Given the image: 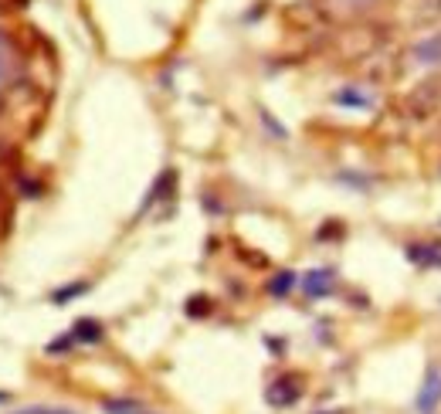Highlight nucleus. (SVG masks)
I'll list each match as a JSON object with an SVG mask.
<instances>
[{
	"label": "nucleus",
	"instance_id": "10",
	"mask_svg": "<svg viewBox=\"0 0 441 414\" xmlns=\"http://www.w3.org/2000/svg\"><path fill=\"white\" fill-rule=\"evenodd\" d=\"M292 285H295V272H275L269 282V296L271 299H286L288 292H292Z\"/></svg>",
	"mask_w": 441,
	"mask_h": 414
},
{
	"label": "nucleus",
	"instance_id": "5",
	"mask_svg": "<svg viewBox=\"0 0 441 414\" xmlns=\"http://www.w3.org/2000/svg\"><path fill=\"white\" fill-rule=\"evenodd\" d=\"M333 282H336V272L333 269H312L302 282V289H306L309 299H323L333 292Z\"/></svg>",
	"mask_w": 441,
	"mask_h": 414
},
{
	"label": "nucleus",
	"instance_id": "6",
	"mask_svg": "<svg viewBox=\"0 0 441 414\" xmlns=\"http://www.w3.org/2000/svg\"><path fill=\"white\" fill-rule=\"evenodd\" d=\"M407 258L424 269H441V241H428V245L414 241V245H407Z\"/></svg>",
	"mask_w": 441,
	"mask_h": 414
},
{
	"label": "nucleus",
	"instance_id": "17",
	"mask_svg": "<svg viewBox=\"0 0 441 414\" xmlns=\"http://www.w3.org/2000/svg\"><path fill=\"white\" fill-rule=\"evenodd\" d=\"M14 414H72V411H65V408H24V411Z\"/></svg>",
	"mask_w": 441,
	"mask_h": 414
},
{
	"label": "nucleus",
	"instance_id": "8",
	"mask_svg": "<svg viewBox=\"0 0 441 414\" xmlns=\"http://www.w3.org/2000/svg\"><path fill=\"white\" fill-rule=\"evenodd\" d=\"M102 411H106V414H153L146 404H139V401H126V397L102 401Z\"/></svg>",
	"mask_w": 441,
	"mask_h": 414
},
{
	"label": "nucleus",
	"instance_id": "9",
	"mask_svg": "<svg viewBox=\"0 0 441 414\" xmlns=\"http://www.w3.org/2000/svg\"><path fill=\"white\" fill-rule=\"evenodd\" d=\"M72 336H75V343H98L102 339V323L98 319H78Z\"/></svg>",
	"mask_w": 441,
	"mask_h": 414
},
{
	"label": "nucleus",
	"instance_id": "3",
	"mask_svg": "<svg viewBox=\"0 0 441 414\" xmlns=\"http://www.w3.org/2000/svg\"><path fill=\"white\" fill-rule=\"evenodd\" d=\"M299 397H302V380L299 377H279V380H271L269 391H265V401H269L271 408H292Z\"/></svg>",
	"mask_w": 441,
	"mask_h": 414
},
{
	"label": "nucleus",
	"instance_id": "18",
	"mask_svg": "<svg viewBox=\"0 0 441 414\" xmlns=\"http://www.w3.org/2000/svg\"><path fill=\"white\" fill-rule=\"evenodd\" d=\"M4 401H7V394H4V391H0V404H4Z\"/></svg>",
	"mask_w": 441,
	"mask_h": 414
},
{
	"label": "nucleus",
	"instance_id": "1",
	"mask_svg": "<svg viewBox=\"0 0 441 414\" xmlns=\"http://www.w3.org/2000/svg\"><path fill=\"white\" fill-rule=\"evenodd\" d=\"M397 18L407 27L428 31L441 20V0H397Z\"/></svg>",
	"mask_w": 441,
	"mask_h": 414
},
{
	"label": "nucleus",
	"instance_id": "4",
	"mask_svg": "<svg viewBox=\"0 0 441 414\" xmlns=\"http://www.w3.org/2000/svg\"><path fill=\"white\" fill-rule=\"evenodd\" d=\"M438 404H441V370L438 367H428L414 408H418V414H435L438 411Z\"/></svg>",
	"mask_w": 441,
	"mask_h": 414
},
{
	"label": "nucleus",
	"instance_id": "7",
	"mask_svg": "<svg viewBox=\"0 0 441 414\" xmlns=\"http://www.w3.org/2000/svg\"><path fill=\"white\" fill-rule=\"evenodd\" d=\"M411 58L418 61V65H441V31L418 41V44L411 48Z\"/></svg>",
	"mask_w": 441,
	"mask_h": 414
},
{
	"label": "nucleus",
	"instance_id": "12",
	"mask_svg": "<svg viewBox=\"0 0 441 414\" xmlns=\"http://www.w3.org/2000/svg\"><path fill=\"white\" fill-rule=\"evenodd\" d=\"M336 102H340V105H357V109H366V105H370V96H364L360 89H340V92H336Z\"/></svg>",
	"mask_w": 441,
	"mask_h": 414
},
{
	"label": "nucleus",
	"instance_id": "13",
	"mask_svg": "<svg viewBox=\"0 0 441 414\" xmlns=\"http://www.w3.org/2000/svg\"><path fill=\"white\" fill-rule=\"evenodd\" d=\"M85 292H89V282H72V285L58 289L55 296H51V302H58V306H65V302H72L75 296H85Z\"/></svg>",
	"mask_w": 441,
	"mask_h": 414
},
{
	"label": "nucleus",
	"instance_id": "2",
	"mask_svg": "<svg viewBox=\"0 0 441 414\" xmlns=\"http://www.w3.org/2000/svg\"><path fill=\"white\" fill-rule=\"evenodd\" d=\"M407 109H411V112H418V116L441 109V75L421 82V85H418V89L407 96Z\"/></svg>",
	"mask_w": 441,
	"mask_h": 414
},
{
	"label": "nucleus",
	"instance_id": "16",
	"mask_svg": "<svg viewBox=\"0 0 441 414\" xmlns=\"http://www.w3.org/2000/svg\"><path fill=\"white\" fill-rule=\"evenodd\" d=\"M262 122H265L271 133H275V139H286V129H282V126H279V122H275V119H271L269 112H262Z\"/></svg>",
	"mask_w": 441,
	"mask_h": 414
},
{
	"label": "nucleus",
	"instance_id": "14",
	"mask_svg": "<svg viewBox=\"0 0 441 414\" xmlns=\"http://www.w3.org/2000/svg\"><path fill=\"white\" fill-rule=\"evenodd\" d=\"M211 313V299L207 296H193L191 302H187V316H204Z\"/></svg>",
	"mask_w": 441,
	"mask_h": 414
},
{
	"label": "nucleus",
	"instance_id": "11",
	"mask_svg": "<svg viewBox=\"0 0 441 414\" xmlns=\"http://www.w3.org/2000/svg\"><path fill=\"white\" fill-rule=\"evenodd\" d=\"M173 183H177V177H173V170H163V174H160V180L153 183V194H150V198H146V204H143V211H146V207H153L156 200H163V198H167V194H170V187H173Z\"/></svg>",
	"mask_w": 441,
	"mask_h": 414
},
{
	"label": "nucleus",
	"instance_id": "15",
	"mask_svg": "<svg viewBox=\"0 0 441 414\" xmlns=\"http://www.w3.org/2000/svg\"><path fill=\"white\" fill-rule=\"evenodd\" d=\"M75 343V336H61V339H55L51 347H48V354H61V350H68Z\"/></svg>",
	"mask_w": 441,
	"mask_h": 414
}]
</instances>
